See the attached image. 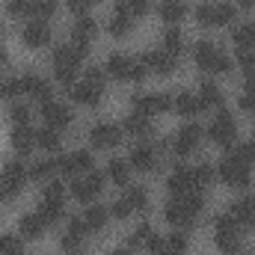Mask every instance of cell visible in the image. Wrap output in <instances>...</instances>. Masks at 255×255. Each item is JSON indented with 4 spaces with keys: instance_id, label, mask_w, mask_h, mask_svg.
I'll list each match as a JSON object with an SVG mask.
<instances>
[{
    "instance_id": "obj_53",
    "label": "cell",
    "mask_w": 255,
    "mask_h": 255,
    "mask_svg": "<svg viewBox=\"0 0 255 255\" xmlns=\"http://www.w3.org/2000/svg\"><path fill=\"white\" fill-rule=\"evenodd\" d=\"M104 77H107V71H104L101 65H92V68H86V77H83V80H89V83H98V86H104Z\"/></svg>"
},
{
    "instance_id": "obj_2",
    "label": "cell",
    "mask_w": 255,
    "mask_h": 255,
    "mask_svg": "<svg viewBox=\"0 0 255 255\" xmlns=\"http://www.w3.org/2000/svg\"><path fill=\"white\" fill-rule=\"evenodd\" d=\"M193 60H196V65H199L205 74H229V71H232V60H229L214 42H208V39L196 42Z\"/></svg>"
},
{
    "instance_id": "obj_36",
    "label": "cell",
    "mask_w": 255,
    "mask_h": 255,
    "mask_svg": "<svg viewBox=\"0 0 255 255\" xmlns=\"http://www.w3.org/2000/svg\"><path fill=\"white\" fill-rule=\"evenodd\" d=\"M122 130H128L130 136H145L151 130V119L142 116V113H130V116H125V122H122Z\"/></svg>"
},
{
    "instance_id": "obj_25",
    "label": "cell",
    "mask_w": 255,
    "mask_h": 255,
    "mask_svg": "<svg viewBox=\"0 0 255 255\" xmlns=\"http://www.w3.org/2000/svg\"><path fill=\"white\" fill-rule=\"evenodd\" d=\"M48 229V223L42 220V214L36 211V214H24L21 220H18V232H21V238H27V241H36V238H42V232Z\"/></svg>"
},
{
    "instance_id": "obj_37",
    "label": "cell",
    "mask_w": 255,
    "mask_h": 255,
    "mask_svg": "<svg viewBox=\"0 0 255 255\" xmlns=\"http://www.w3.org/2000/svg\"><path fill=\"white\" fill-rule=\"evenodd\" d=\"M190 175H193V190H205L208 184H214L217 169H214L211 163H199V166H193L190 169Z\"/></svg>"
},
{
    "instance_id": "obj_17",
    "label": "cell",
    "mask_w": 255,
    "mask_h": 255,
    "mask_svg": "<svg viewBox=\"0 0 255 255\" xmlns=\"http://www.w3.org/2000/svg\"><path fill=\"white\" fill-rule=\"evenodd\" d=\"M142 63L148 65V71H154V74H172L175 65H178V57L160 48V51H148V54H142Z\"/></svg>"
},
{
    "instance_id": "obj_31",
    "label": "cell",
    "mask_w": 255,
    "mask_h": 255,
    "mask_svg": "<svg viewBox=\"0 0 255 255\" xmlns=\"http://www.w3.org/2000/svg\"><path fill=\"white\" fill-rule=\"evenodd\" d=\"M175 104H172V110L175 113H181V116H196L199 110H202V101H199V95H193V92H178L175 98H172Z\"/></svg>"
},
{
    "instance_id": "obj_28",
    "label": "cell",
    "mask_w": 255,
    "mask_h": 255,
    "mask_svg": "<svg viewBox=\"0 0 255 255\" xmlns=\"http://www.w3.org/2000/svg\"><path fill=\"white\" fill-rule=\"evenodd\" d=\"M130 21H133V18L122 9V3H116V12H113V18L107 21V33L116 36V39H122V36L130 33Z\"/></svg>"
},
{
    "instance_id": "obj_58",
    "label": "cell",
    "mask_w": 255,
    "mask_h": 255,
    "mask_svg": "<svg viewBox=\"0 0 255 255\" xmlns=\"http://www.w3.org/2000/svg\"><path fill=\"white\" fill-rule=\"evenodd\" d=\"M238 3H241L244 9H255V0H238Z\"/></svg>"
},
{
    "instance_id": "obj_52",
    "label": "cell",
    "mask_w": 255,
    "mask_h": 255,
    "mask_svg": "<svg viewBox=\"0 0 255 255\" xmlns=\"http://www.w3.org/2000/svg\"><path fill=\"white\" fill-rule=\"evenodd\" d=\"M145 74H148V65L142 63V57H133V65H130V80H133V83H139Z\"/></svg>"
},
{
    "instance_id": "obj_61",
    "label": "cell",
    "mask_w": 255,
    "mask_h": 255,
    "mask_svg": "<svg viewBox=\"0 0 255 255\" xmlns=\"http://www.w3.org/2000/svg\"><path fill=\"white\" fill-rule=\"evenodd\" d=\"M89 3H95V0H89Z\"/></svg>"
},
{
    "instance_id": "obj_4",
    "label": "cell",
    "mask_w": 255,
    "mask_h": 255,
    "mask_svg": "<svg viewBox=\"0 0 255 255\" xmlns=\"http://www.w3.org/2000/svg\"><path fill=\"white\" fill-rule=\"evenodd\" d=\"M250 163H244V160H238V157H232V154H226L223 157V163L217 166V178H223V184H229V187H250Z\"/></svg>"
},
{
    "instance_id": "obj_44",
    "label": "cell",
    "mask_w": 255,
    "mask_h": 255,
    "mask_svg": "<svg viewBox=\"0 0 255 255\" xmlns=\"http://www.w3.org/2000/svg\"><path fill=\"white\" fill-rule=\"evenodd\" d=\"M151 226L148 223H139L136 229H133V235L128 238V247H148V241H151Z\"/></svg>"
},
{
    "instance_id": "obj_1",
    "label": "cell",
    "mask_w": 255,
    "mask_h": 255,
    "mask_svg": "<svg viewBox=\"0 0 255 255\" xmlns=\"http://www.w3.org/2000/svg\"><path fill=\"white\" fill-rule=\"evenodd\" d=\"M202 205H205V199H202L199 190H190L187 196H172V202L163 208L166 223H172L175 229H187V226H193V220L202 211Z\"/></svg>"
},
{
    "instance_id": "obj_26",
    "label": "cell",
    "mask_w": 255,
    "mask_h": 255,
    "mask_svg": "<svg viewBox=\"0 0 255 255\" xmlns=\"http://www.w3.org/2000/svg\"><path fill=\"white\" fill-rule=\"evenodd\" d=\"M95 33H98V24H95L89 15H80V18L74 21V27H71V36H74V42H80V45H92Z\"/></svg>"
},
{
    "instance_id": "obj_42",
    "label": "cell",
    "mask_w": 255,
    "mask_h": 255,
    "mask_svg": "<svg viewBox=\"0 0 255 255\" xmlns=\"http://www.w3.org/2000/svg\"><path fill=\"white\" fill-rule=\"evenodd\" d=\"M57 6H60V0H33L30 15H33L36 21H48V18L57 12Z\"/></svg>"
},
{
    "instance_id": "obj_33",
    "label": "cell",
    "mask_w": 255,
    "mask_h": 255,
    "mask_svg": "<svg viewBox=\"0 0 255 255\" xmlns=\"http://www.w3.org/2000/svg\"><path fill=\"white\" fill-rule=\"evenodd\" d=\"M36 145L45 148V151H60V148H63V136H60L57 128L45 125L42 130H36Z\"/></svg>"
},
{
    "instance_id": "obj_21",
    "label": "cell",
    "mask_w": 255,
    "mask_h": 255,
    "mask_svg": "<svg viewBox=\"0 0 255 255\" xmlns=\"http://www.w3.org/2000/svg\"><path fill=\"white\" fill-rule=\"evenodd\" d=\"M86 223H83V217H71L68 220V229L63 232V238H60V244H63V250H68V253H74L77 247H80V241L86 238Z\"/></svg>"
},
{
    "instance_id": "obj_30",
    "label": "cell",
    "mask_w": 255,
    "mask_h": 255,
    "mask_svg": "<svg viewBox=\"0 0 255 255\" xmlns=\"http://www.w3.org/2000/svg\"><path fill=\"white\" fill-rule=\"evenodd\" d=\"M253 214H255V199H253V196H244V199H238V202L229 208V217H232L238 226L253 223Z\"/></svg>"
},
{
    "instance_id": "obj_56",
    "label": "cell",
    "mask_w": 255,
    "mask_h": 255,
    "mask_svg": "<svg viewBox=\"0 0 255 255\" xmlns=\"http://www.w3.org/2000/svg\"><path fill=\"white\" fill-rule=\"evenodd\" d=\"M247 92H250V95H255V71H250V74H247Z\"/></svg>"
},
{
    "instance_id": "obj_60",
    "label": "cell",
    "mask_w": 255,
    "mask_h": 255,
    "mask_svg": "<svg viewBox=\"0 0 255 255\" xmlns=\"http://www.w3.org/2000/svg\"><path fill=\"white\" fill-rule=\"evenodd\" d=\"M253 226H255V214H253Z\"/></svg>"
},
{
    "instance_id": "obj_18",
    "label": "cell",
    "mask_w": 255,
    "mask_h": 255,
    "mask_svg": "<svg viewBox=\"0 0 255 255\" xmlns=\"http://www.w3.org/2000/svg\"><path fill=\"white\" fill-rule=\"evenodd\" d=\"M130 166L133 169H139V172H151L154 166H157V151H154V145L151 142H139V145H133L130 148Z\"/></svg>"
},
{
    "instance_id": "obj_24",
    "label": "cell",
    "mask_w": 255,
    "mask_h": 255,
    "mask_svg": "<svg viewBox=\"0 0 255 255\" xmlns=\"http://www.w3.org/2000/svg\"><path fill=\"white\" fill-rule=\"evenodd\" d=\"M130 65H133V57H128V54H110L104 71L113 80H130Z\"/></svg>"
},
{
    "instance_id": "obj_57",
    "label": "cell",
    "mask_w": 255,
    "mask_h": 255,
    "mask_svg": "<svg viewBox=\"0 0 255 255\" xmlns=\"http://www.w3.org/2000/svg\"><path fill=\"white\" fill-rule=\"evenodd\" d=\"M113 255H133V253H130V247H128V244H125V247H119V250H116V253H113Z\"/></svg>"
},
{
    "instance_id": "obj_27",
    "label": "cell",
    "mask_w": 255,
    "mask_h": 255,
    "mask_svg": "<svg viewBox=\"0 0 255 255\" xmlns=\"http://www.w3.org/2000/svg\"><path fill=\"white\" fill-rule=\"evenodd\" d=\"M107 220H110V208H104V205H86V211H83V223H86L89 232L104 229Z\"/></svg>"
},
{
    "instance_id": "obj_13",
    "label": "cell",
    "mask_w": 255,
    "mask_h": 255,
    "mask_svg": "<svg viewBox=\"0 0 255 255\" xmlns=\"http://www.w3.org/2000/svg\"><path fill=\"white\" fill-rule=\"evenodd\" d=\"M60 172L68 178H80V175L92 172V154L89 151H71V154L60 157Z\"/></svg>"
},
{
    "instance_id": "obj_16",
    "label": "cell",
    "mask_w": 255,
    "mask_h": 255,
    "mask_svg": "<svg viewBox=\"0 0 255 255\" xmlns=\"http://www.w3.org/2000/svg\"><path fill=\"white\" fill-rule=\"evenodd\" d=\"M21 86H24V92H27L33 101H39V104L51 101V95H54V86H51V80H45L42 74H33V71L21 77Z\"/></svg>"
},
{
    "instance_id": "obj_6",
    "label": "cell",
    "mask_w": 255,
    "mask_h": 255,
    "mask_svg": "<svg viewBox=\"0 0 255 255\" xmlns=\"http://www.w3.org/2000/svg\"><path fill=\"white\" fill-rule=\"evenodd\" d=\"M214 223H217V250L223 255H235L241 250V226L229 214L217 217Z\"/></svg>"
},
{
    "instance_id": "obj_45",
    "label": "cell",
    "mask_w": 255,
    "mask_h": 255,
    "mask_svg": "<svg viewBox=\"0 0 255 255\" xmlns=\"http://www.w3.org/2000/svg\"><path fill=\"white\" fill-rule=\"evenodd\" d=\"M122 9H125L130 18H142L148 9H151V0H119Z\"/></svg>"
},
{
    "instance_id": "obj_48",
    "label": "cell",
    "mask_w": 255,
    "mask_h": 255,
    "mask_svg": "<svg viewBox=\"0 0 255 255\" xmlns=\"http://www.w3.org/2000/svg\"><path fill=\"white\" fill-rule=\"evenodd\" d=\"M6 9H9V15H15V18H18V15H27V12L33 9V0H9V3H6Z\"/></svg>"
},
{
    "instance_id": "obj_10",
    "label": "cell",
    "mask_w": 255,
    "mask_h": 255,
    "mask_svg": "<svg viewBox=\"0 0 255 255\" xmlns=\"http://www.w3.org/2000/svg\"><path fill=\"white\" fill-rule=\"evenodd\" d=\"M151 255H184L187 253V235L181 229H175L172 235L160 238V235H151L148 247H145Z\"/></svg>"
},
{
    "instance_id": "obj_39",
    "label": "cell",
    "mask_w": 255,
    "mask_h": 255,
    "mask_svg": "<svg viewBox=\"0 0 255 255\" xmlns=\"http://www.w3.org/2000/svg\"><path fill=\"white\" fill-rule=\"evenodd\" d=\"M235 45L238 48H244V51H255V24H241V27H235Z\"/></svg>"
},
{
    "instance_id": "obj_59",
    "label": "cell",
    "mask_w": 255,
    "mask_h": 255,
    "mask_svg": "<svg viewBox=\"0 0 255 255\" xmlns=\"http://www.w3.org/2000/svg\"><path fill=\"white\" fill-rule=\"evenodd\" d=\"M6 63V51H3V48H0V65Z\"/></svg>"
},
{
    "instance_id": "obj_3",
    "label": "cell",
    "mask_w": 255,
    "mask_h": 255,
    "mask_svg": "<svg viewBox=\"0 0 255 255\" xmlns=\"http://www.w3.org/2000/svg\"><path fill=\"white\" fill-rule=\"evenodd\" d=\"M80 60H83V54L74 45H57V51H54V74H57L60 86H68V89L74 86Z\"/></svg>"
},
{
    "instance_id": "obj_34",
    "label": "cell",
    "mask_w": 255,
    "mask_h": 255,
    "mask_svg": "<svg viewBox=\"0 0 255 255\" xmlns=\"http://www.w3.org/2000/svg\"><path fill=\"white\" fill-rule=\"evenodd\" d=\"M199 101H202V110L205 107H223V89L214 80H205L199 86Z\"/></svg>"
},
{
    "instance_id": "obj_14",
    "label": "cell",
    "mask_w": 255,
    "mask_h": 255,
    "mask_svg": "<svg viewBox=\"0 0 255 255\" xmlns=\"http://www.w3.org/2000/svg\"><path fill=\"white\" fill-rule=\"evenodd\" d=\"M199 139H202V128L196 125V122H187V125L175 133L172 148H175L178 157H187V154H193V151L199 148Z\"/></svg>"
},
{
    "instance_id": "obj_23",
    "label": "cell",
    "mask_w": 255,
    "mask_h": 255,
    "mask_svg": "<svg viewBox=\"0 0 255 255\" xmlns=\"http://www.w3.org/2000/svg\"><path fill=\"white\" fill-rule=\"evenodd\" d=\"M166 190L172 193V196H187L193 190V175L187 166H175L172 172H169V178H166Z\"/></svg>"
},
{
    "instance_id": "obj_51",
    "label": "cell",
    "mask_w": 255,
    "mask_h": 255,
    "mask_svg": "<svg viewBox=\"0 0 255 255\" xmlns=\"http://www.w3.org/2000/svg\"><path fill=\"white\" fill-rule=\"evenodd\" d=\"M238 63H241V68L250 74V71H255V51H244V48H238Z\"/></svg>"
},
{
    "instance_id": "obj_41",
    "label": "cell",
    "mask_w": 255,
    "mask_h": 255,
    "mask_svg": "<svg viewBox=\"0 0 255 255\" xmlns=\"http://www.w3.org/2000/svg\"><path fill=\"white\" fill-rule=\"evenodd\" d=\"M21 92H24L21 77H12V74L0 77V98H3V101H12V98H15V95H21Z\"/></svg>"
},
{
    "instance_id": "obj_5",
    "label": "cell",
    "mask_w": 255,
    "mask_h": 255,
    "mask_svg": "<svg viewBox=\"0 0 255 255\" xmlns=\"http://www.w3.org/2000/svg\"><path fill=\"white\" fill-rule=\"evenodd\" d=\"M30 178V169L21 160H12L3 166L0 172V199H15L18 193L24 190V181Z\"/></svg>"
},
{
    "instance_id": "obj_11",
    "label": "cell",
    "mask_w": 255,
    "mask_h": 255,
    "mask_svg": "<svg viewBox=\"0 0 255 255\" xmlns=\"http://www.w3.org/2000/svg\"><path fill=\"white\" fill-rule=\"evenodd\" d=\"M172 95L166 92H148V95H136L133 98V113H142V116H157V113H169L172 110Z\"/></svg>"
},
{
    "instance_id": "obj_29",
    "label": "cell",
    "mask_w": 255,
    "mask_h": 255,
    "mask_svg": "<svg viewBox=\"0 0 255 255\" xmlns=\"http://www.w3.org/2000/svg\"><path fill=\"white\" fill-rule=\"evenodd\" d=\"M130 160L125 157H110V163H107V175H110V181L113 184H119V187H128V178H130Z\"/></svg>"
},
{
    "instance_id": "obj_47",
    "label": "cell",
    "mask_w": 255,
    "mask_h": 255,
    "mask_svg": "<svg viewBox=\"0 0 255 255\" xmlns=\"http://www.w3.org/2000/svg\"><path fill=\"white\" fill-rule=\"evenodd\" d=\"M30 116H33V113H30L27 104H9V119H12L15 125H27Z\"/></svg>"
},
{
    "instance_id": "obj_19",
    "label": "cell",
    "mask_w": 255,
    "mask_h": 255,
    "mask_svg": "<svg viewBox=\"0 0 255 255\" xmlns=\"http://www.w3.org/2000/svg\"><path fill=\"white\" fill-rule=\"evenodd\" d=\"M101 95H104V86L98 83H89V80H80L77 86H71V98L83 107H98L101 104Z\"/></svg>"
},
{
    "instance_id": "obj_55",
    "label": "cell",
    "mask_w": 255,
    "mask_h": 255,
    "mask_svg": "<svg viewBox=\"0 0 255 255\" xmlns=\"http://www.w3.org/2000/svg\"><path fill=\"white\" fill-rule=\"evenodd\" d=\"M65 3H68V9H71V12H74L77 18H80V15H86V9L92 6L89 0H65Z\"/></svg>"
},
{
    "instance_id": "obj_20",
    "label": "cell",
    "mask_w": 255,
    "mask_h": 255,
    "mask_svg": "<svg viewBox=\"0 0 255 255\" xmlns=\"http://www.w3.org/2000/svg\"><path fill=\"white\" fill-rule=\"evenodd\" d=\"M51 42V27H48V21H30L27 27H24V45L27 48H45Z\"/></svg>"
},
{
    "instance_id": "obj_46",
    "label": "cell",
    "mask_w": 255,
    "mask_h": 255,
    "mask_svg": "<svg viewBox=\"0 0 255 255\" xmlns=\"http://www.w3.org/2000/svg\"><path fill=\"white\" fill-rule=\"evenodd\" d=\"M0 255H21V238L0 235Z\"/></svg>"
},
{
    "instance_id": "obj_15",
    "label": "cell",
    "mask_w": 255,
    "mask_h": 255,
    "mask_svg": "<svg viewBox=\"0 0 255 255\" xmlns=\"http://www.w3.org/2000/svg\"><path fill=\"white\" fill-rule=\"evenodd\" d=\"M42 119H45V125H51V128H57V130H60V128L71 125V119H74V116H71V107H68V104L51 98V101H45V104H42Z\"/></svg>"
},
{
    "instance_id": "obj_32",
    "label": "cell",
    "mask_w": 255,
    "mask_h": 255,
    "mask_svg": "<svg viewBox=\"0 0 255 255\" xmlns=\"http://www.w3.org/2000/svg\"><path fill=\"white\" fill-rule=\"evenodd\" d=\"M157 12H160V18H163L166 24H175V21H181V18L187 15V3H184V0H160Z\"/></svg>"
},
{
    "instance_id": "obj_9",
    "label": "cell",
    "mask_w": 255,
    "mask_h": 255,
    "mask_svg": "<svg viewBox=\"0 0 255 255\" xmlns=\"http://www.w3.org/2000/svg\"><path fill=\"white\" fill-rule=\"evenodd\" d=\"M235 6L232 3H202L196 9V21L202 27H223V24H232L235 21Z\"/></svg>"
},
{
    "instance_id": "obj_40",
    "label": "cell",
    "mask_w": 255,
    "mask_h": 255,
    "mask_svg": "<svg viewBox=\"0 0 255 255\" xmlns=\"http://www.w3.org/2000/svg\"><path fill=\"white\" fill-rule=\"evenodd\" d=\"M163 51H169V54H175V57L184 51V36H181V30H178V27L163 30Z\"/></svg>"
},
{
    "instance_id": "obj_49",
    "label": "cell",
    "mask_w": 255,
    "mask_h": 255,
    "mask_svg": "<svg viewBox=\"0 0 255 255\" xmlns=\"http://www.w3.org/2000/svg\"><path fill=\"white\" fill-rule=\"evenodd\" d=\"M110 214H113V217H119V220H128V217H130L133 211H130V205H128V199H125V196H119V199L113 202Z\"/></svg>"
},
{
    "instance_id": "obj_54",
    "label": "cell",
    "mask_w": 255,
    "mask_h": 255,
    "mask_svg": "<svg viewBox=\"0 0 255 255\" xmlns=\"http://www.w3.org/2000/svg\"><path fill=\"white\" fill-rule=\"evenodd\" d=\"M238 107H241L244 113H253V116H255V95H250V92H244V95L238 98Z\"/></svg>"
},
{
    "instance_id": "obj_38",
    "label": "cell",
    "mask_w": 255,
    "mask_h": 255,
    "mask_svg": "<svg viewBox=\"0 0 255 255\" xmlns=\"http://www.w3.org/2000/svg\"><path fill=\"white\" fill-rule=\"evenodd\" d=\"M39 214H42V220H45L48 226H51V223H57V220H63V214H65L63 199H42Z\"/></svg>"
},
{
    "instance_id": "obj_8",
    "label": "cell",
    "mask_w": 255,
    "mask_h": 255,
    "mask_svg": "<svg viewBox=\"0 0 255 255\" xmlns=\"http://www.w3.org/2000/svg\"><path fill=\"white\" fill-rule=\"evenodd\" d=\"M101 190H104V172H98V169H92L80 178H71V193L83 205H92V199H98Z\"/></svg>"
},
{
    "instance_id": "obj_50",
    "label": "cell",
    "mask_w": 255,
    "mask_h": 255,
    "mask_svg": "<svg viewBox=\"0 0 255 255\" xmlns=\"http://www.w3.org/2000/svg\"><path fill=\"white\" fill-rule=\"evenodd\" d=\"M65 187L57 181V178H51L48 184H45V190H42V199H63Z\"/></svg>"
},
{
    "instance_id": "obj_35",
    "label": "cell",
    "mask_w": 255,
    "mask_h": 255,
    "mask_svg": "<svg viewBox=\"0 0 255 255\" xmlns=\"http://www.w3.org/2000/svg\"><path fill=\"white\" fill-rule=\"evenodd\" d=\"M57 172H60V160H54V157L36 160V163L30 166V178H36V181H48V178H54Z\"/></svg>"
},
{
    "instance_id": "obj_22",
    "label": "cell",
    "mask_w": 255,
    "mask_h": 255,
    "mask_svg": "<svg viewBox=\"0 0 255 255\" xmlns=\"http://www.w3.org/2000/svg\"><path fill=\"white\" fill-rule=\"evenodd\" d=\"M9 142H12V148H15L18 154H30L33 145H36V130L30 125H15L12 133H9Z\"/></svg>"
},
{
    "instance_id": "obj_12",
    "label": "cell",
    "mask_w": 255,
    "mask_h": 255,
    "mask_svg": "<svg viewBox=\"0 0 255 255\" xmlns=\"http://www.w3.org/2000/svg\"><path fill=\"white\" fill-rule=\"evenodd\" d=\"M89 142L95 148H116L122 142V128L113 125V122H98L89 130Z\"/></svg>"
},
{
    "instance_id": "obj_43",
    "label": "cell",
    "mask_w": 255,
    "mask_h": 255,
    "mask_svg": "<svg viewBox=\"0 0 255 255\" xmlns=\"http://www.w3.org/2000/svg\"><path fill=\"white\" fill-rule=\"evenodd\" d=\"M125 199H128V205H130V211H133V214L148 208V193L142 190V187H128Z\"/></svg>"
},
{
    "instance_id": "obj_7",
    "label": "cell",
    "mask_w": 255,
    "mask_h": 255,
    "mask_svg": "<svg viewBox=\"0 0 255 255\" xmlns=\"http://www.w3.org/2000/svg\"><path fill=\"white\" fill-rule=\"evenodd\" d=\"M208 136H211L217 145H223V148L235 145V136H238V122H235V116H232L226 107H220V113H217V116H214V122L208 125Z\"/></svg>"
}]
</instances>
